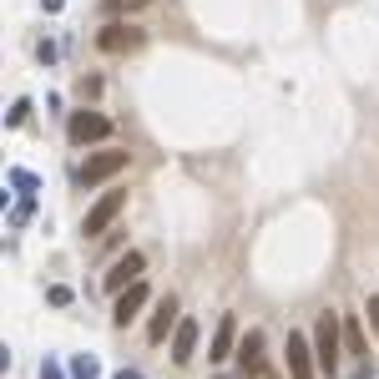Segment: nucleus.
Returning <instances> with one entry per match:
<instances>
[{
  "label": "nucleus",
  "instance_id": "20e7f679",
  "mask_svg": "<svg viewBox=\"0 0 379 379\" xmlns=\"http://www.w3.org/2000/svg\"><path fill=\"white\" fill-rule=\"evenodd\" d=\"M147 40L142 26H126V20H107V26L96 31V51H107V56H126V51H137Z\"/></svg>",
  "mask_w": 379,
  "mask_h": 379
},
{
  "label": "nucleus",
  "instance_id": "f3484780",
  "mask_svg": "<svg viewBox=\"0 0 379 379\" xmlns=\"http://www.w3.org/2000/svg\"><path fill=\"white\" fill-rule=\"evenodd\" d=\"M364 319L374 329V339H379V293H369V304H364Z\"/></svg>",
  "mask_w": 379,
  "mask_h": 379
},
{
  "label": "nucleus",
  "instance_id": "39448f33",
  "mask_svg": "<svg viewBox=\"0 0 379 379\" xmlns=\"http://www.w3.org/2000/svg\"><path fill=\"white\" fill-rule=\"evenodd\" d=\"M66 137H71V147H87V142H107L112 137V117H101V112H71V121H66Z\"/></svg>",
  "mask_w": 379,
  "mask_h": 379
},
{
  "label": "nucleus",
  "instance_id": "ddd939ff",
  "mask_svg": "<svg viewBox=\"0 0 379 379\" xmlns=\"http://www.w3.org/2000/svg\"><path fill=\"white\" fill-rule=\"evenodd\" d=\"M344 354H354V359H369V339H364V329L359 324H344Z\"/></svg>",
  "mask_w": 379,
  "mask_h": 379
},
{
  "label": "nucleus",
  "instance_id": "dca6fc26",
  "mask_svg": "<svg viewBox=\"0 0 379 379\" xmlns=\"http://www.w3.org/2000/svg\"><path fill=\"white\" fill-rule=\"evenodd\" d=\"M10 182L20 187V198H36V187H40V182L31 177V172H20V167H10Z\"/></svg>",
  "mask_w": 379,
  "mask_h": 379
},
{
  "label": "nucleus",
  "instance_id": "7ed1b4c3",
  "mask_svg": "<svg viewBox=\"0 0 379 379\" xmlns=\"http://www.w3.org/2000/svg\"><path fill=\"white\" fill-rule=\"evenodd\" d=\"M126 162H132V152H121V147H107V152H91L87 162H81L76 182H81V187H101L107 177H117Z\"/></svg>",
  "mask_w": 379,
  "mask_h": 379
},
{
  "label": "nucleus",
  "instance_id": "6ab92c4d",
  "mask_svg": "<svg viewBox=\"0 0 379 379\" xmlns=\"http://www.w3.org/2000/svg\"><path fill=\"white\" fill-rule=\"evenodd\" d=\"M137 6H147V0H107V10H112V15H121V10H137Z\"/></svg>",
  "mask_w": 379,
  "mask_h": 379
},
{
  "label": "nucleus",
  "instance_id": "6e6552de",
  "mask_svg": "<svg viewBox=\"0 0 379 379\" xmlns=\"http://www.w3.org/2000/svg\"><path fill=\"white\" fill-rule=\"evenodd\" d=\"M238 319H233V313H223V319H218V329H213V344H207V359H213V364H228V359H233V354H238Z\"/></svg>",
  "mask_w": 379,
  "mask_h": 379
},
{
  "label": "nucleus",
  "instance_id": "9d476101",
  "mask_svg": "<svg viewBox=\"0 0 379 379\" xmlns=\"http://www.w3.org/2000/svg\"><path fill=\"white\" fill-rule=\"evenodd\" d=\"M147 299H152V293H147V283H132V288H126V293H117V309H112V324H117V329H126V324H132L137 313L147 309Z\"/></svg>",
  "mask_w": 379,
  "mask_h": 379
},
{
  "label": "nucleus",
  "instance_id": "9b49d317",
  "mask_svg": "<svg viewBox=\"0 0 379 379\" xmlns=\"http://www.w3.org/2000/svg\"><path fill=\"white\" fill-rule=\"evenodd\" d=\"M238 369H243V379H258V374H263V329H248V334H243Z\"/></svg>",
  "mask_w": 379,
  "mask_h": 379
},
{
  "label": "nucleus",
  "instance_id": "4be33fe9",
  "mask_svg": "<svg viewBox=\"0 0 379 379\" xmlns=\"http://www.w3.org/2000/svg\"><path fill=\"white\" fill-rule=\"evenodd\" d=\"M117 379H142V374H137V369H121V374H117Z\"/></svg>",
  "mask_w": 379,
  "mask_h": 379
},
{
  "label": "nucleus",
  "instance_id": "f257e3e1",
  "mask_svg": "<svg viewBox=\"0 0 379 379\" xmlns=\"http://www.w3.org/2000/svg\"><path fill=\"white\" fill-rule=\"evenodd\" d=\"M313 359H319V374H339V359H344V324H339V313L324 309L319 319H313Z\"/></svg>",
  "mask_w": 379,
  "mask_h": 379
},
{
  "label": "nucleus",
  "instance_id": "2eb2a0df",
  "mask_svg": "<svg viewBox=\"0 0 379 379\" xmlns=\"http://www.w3.org/2000/svg\"><path fill=\"white\" fill-rule=\"evenodd\" d=\"M31 121V101L20 96V101H10V112H6V126H26Z\"/></svg>",
  "mask_w": 379,
  "mask_h": 379
},
{
  "label": "nucleus",
  "instance_id": "f03ea898",
  "mask_svg": "<svg viewBox=\"0 0 379 379\" xmlns=\"http://www.w3.org/2000/svg\"><path fill=\"white\" fill-rule=\"evenodd\" d=\"M121 213H126V193H121V187H112V193H101V198L87 207V218H81V233H87V238H101Z\"/></svg>",
  "mask_w": 379,
  "mask_h": 379
},
{
  "label": "nucleus",
  "instance_id": "1a4fd4ad",
  "mask_svg": "<svg viewBox=\"0 0 379 379\" xmlns=\"http://www.w3.org/2000/svg\"><path fill=\"white\" fill-rule=\"evenodd\" d=\"M177 299H172V293H162V299L152 304V324H147V339H152V344H167V334H177Z\"/></svg>",
  "mask_w": 379,
  "mask_h": 379
},
{
  "label": "nucleus",
  "instance_id": "423d86ee",
  "mask_svg": "<svg viewBox=\"0 0 379 379\" xmlns=\"http://www.w3.org/2000/svg\"><path fill=\"white\" fill-rule=\"evenodd\" d=\"M142 268H147V253L126 248L121 258H112V268H107V278H101V283H107L112 293H126L132 283H142Z\"/></svg>",
  "mask_w": 379,
  "mask_h": 379
},
{
  "label": "nucleus",
  "instance_id": "0eeeda50",
  "mask_svg": "<svg viewBox=\"0 0 379 379\" xmlns=\"http://www.w3.org/2000/svg\"><path fill=\"white\" fill-rule=\"evenodd\" d=\"M283 354H288V379H319V359H313V339L309 334L293 329Z\"/></svg>",
  "mask_w": 379,
  "mask_h": 379
},
{
  "label": "nucleus",
  "instance_id": "f8f14e48",
  "mask_svg": "<svg viewBox=\"0 0 379 379\" xmlns=\"http://www.w3.org/2000/svg\"><path fill=\"white\" fill-rule=\"evenodd\" d=\"M193 354H198V319H182L172 334V364H193Z\"/></svg>",
  "mask_w": 379,
  "mask_h": 379
},
{
  "label": "nucleus",
  "instance_id": "412c9836",
  "mask_svg": "<svg viewBox=\"0 0 379 379\" xmlns=\"http://www.w3.org/2000/svg\"><path fill=\"white\" fill-rule=\"evenodd\" d=\"M40 6H46V10H51V15H56V10H61V6H66V0H40Z\"/></svg>",
  "mask_w": 379,
  "mask_h": 379
},
{
  "label": "nucleus",
  "instance_id": "a211bd4d",
  "mask_svg": "<svg viewBox=\"0 0 379 379\" xmlns=\"http://www.w3.org/2000/svg\"><path fill=\"white\" fill-rule=\"evenodd\" d=\"M46 299H51L56 309H66V304H71V288H61V283H56V288H46Z\"/></svg>",
  "mask_w": 379,
  "mask_h": 379
},
{
  "label": "nucleus",
  "instance_id": "aec40b11",
  "mask_svg": "<svg viewBox=\"0 0 379 379\" xmlns=\"http://www.w3.org/2000/svg\"><path fill=\"white\" fill-rule=\"evenodd\" d=\"M40 379H61V364H56V359H46V364H40Z\"/></svg>",
  "mask_w": 379,
  "mask_h": 379
},
{
  "label": "nucleus",
  "instance_id": "4468645a",
  "mask_svg": "<svg viewBox=\"0 0 379 379\" xmlns=\"http://www.w3.org/2000/svg\"><path fill=\"white\" fill-rule=\"evenodd\" d=\"M71 374H76V379H101V359H96V354H76V359H71Z\"/></svg>",
  "mask_w": 379,
  "mask_h": 379
}]
</instances>
